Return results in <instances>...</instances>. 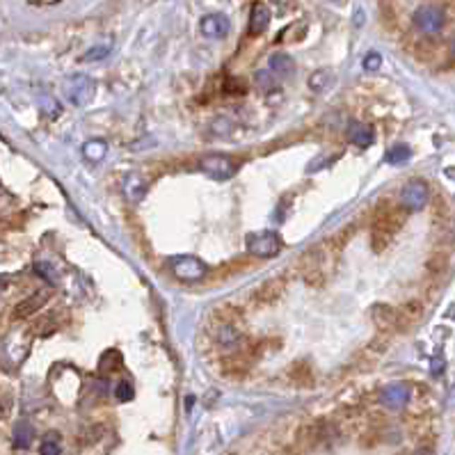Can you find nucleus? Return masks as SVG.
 Returning a JSON list of instances; mask_svg holds the SVG:
<instances>
[{
  "instance_id": "obj_1",
  "label": "nucleus",
  "mask_w": 455,
  "mask_h": 455,
  "mask_svg": "<svg viewBox=\"0 0 455 455\" xmlns=\"http://www.w3.org/2000/svg\"><path fill=\"white\" fill-rule=\"evenodd\" d=\"M403 217L405 213L403 211H377L375 217H373V226H371V248L373 252H384L387 245L392 243L394 233L403 226Z\"/></svg>"
},
{
  "instance_id": "obj_2",
  "label": "nucleus",
  "mask_w": 455,
  "mask_h": 455,
  "mask_svg": "<svg viewBox=\"0 0 455 455\" xmlns=\"http://www.w3.org/2000/svg\"><path fill=\"white\" fill-rule=\"evenodd\" d=\"M245 248L259 259H272L281 252V238L277 231H254L245 236Z\"/></svg>"
},
{
  "instance_id": "obj_3",
  "label": "nucleus",
  "mask_w": 455,
  "mask_h": 455,
  "mask_svg": "<svg viewBox=\"0 0 455 455\" xmlns=\"http://www.w3.org/2000/svg\"><path fill=\"white\" fill-rule=\"evenodd\" d=\"M64 94L73 106H80V108L90 106L94 97H97V83L85 73L71 75V78H66V83H64Z\"/></svg>"
},
{
  "instance_id": "obj_4",
  "label": "nucleus",
  "mask_w": 455,
  "mask_h": 455,
  "mask_svg": "<svg viewBox=\"0 0 455 455\" xmlns=\"http://www.w3.org/2000/svg\"><path fill=\"white\" fill-rule=\"evenodd\" d=\"M412 23L419 32L423 35H437L444 30V23H447V14L444 9L437 5H421L412 16Z\"/></svg>"
},
{
  "instance_id": "obj_5",
  "label": "nucleus",
  "mask_w": 455,
  "mask_h": 455,
  "mask_svg": "<svg viewBox=\"0 0 455 455\" xmlns=\"http://www.w3.org/2000/svg\"><path fill=\"white\" fill-rule=\"evenodd\" d=\"M371 318L375 327L382 332V334H394V332L403 329V316H401V309H396L392 305H384V302H377L371 309Z\"/></svg>"
},
{
  "instance_id": "obj_6",
  "label": "nucleus",
  "mask_w": 455,
  "mask_h": 455,
  "mask_svg": "<svg viewBox=\"0 0 455 455\" xmlns=\"http://www.w3.org/2000/svg\"><path fill=\"white\" fill-rule=\"evenodd\" d=\"M199 167L204 169L208 176L217 178V181H222V178H231L236 174V160L231 156H224V154H211V156H204L199 160Z\"/></svg>"
},
{
  "instance_id": "obj_7",
  "label": "nucleus",
  "mask_w": 455,
  "mask_h": 455,
  "mask_svg": "<svg viewBox=\"0 0 455 455\" xmlns=\"http://www.w3.org/2000/svg\"><path fill=\"white\" fill-rule=\"evenodd\" d=\"M169 268H172L174 277H178L181 281H197L208 272L206 263L197 257H176L169 263Z\"/></svg>"
},
{
  "instance_id": "obj_8",
  "label": "nucleus",
  "mask_w": 455,
  "mask_h": 455,
  "mask_svg": "<svg viewBox=\"0 0 455 455\" xmlns=\"http://www.w3.org/2000/svg\"><path fill=\"white\" fill-rule=\"evenodd\" d=\"M325 435L327 432H325V423L323 421H309L298 430L296 444H298V449L302 453H309V451H314V449L320 447V444H323Z\"/></svg>"
},
{
  "instance_id": "obj_9",
  "label": "nucleus",
  "mask_w": 455,
  "mask_h": 455,
  "mask_svg": "<svg viewBox=\"0 0 455 455\" xmlns=\"http://www.w3.org/2000/svg\"><path fill=\"white\" fill-rule=\"evenodd\" d=\"M403 206L407 211H421V208L428 204V186L423 181H410L403 186L401 190Z\"/></svg>"
},
{
  "instance_id": "obj_10",
  "label": "nucleus",
  "mask_w": 455,
  "mask_h": 455,
  "mask_svg": "<svg viewBox=\"0 0 455 455\" xmlns=\"http://www.w3.org/2000/svg\"><path fill=\"white\" fill-rule=\"evenodd\" d=\"M202 35L208 37V40H222V37L229 35L231 23L224 14H208L202 18Z\"/></svg>"
},
{
  "instance_id": "obj_11",
  "label": "nucleus",
  "mask_w": 455,
  "mask_h": 455,
  "mask_svg": "<svg viewBox=\"0 0 455 455\" xmlns=\"http://www.w3.org/2000/svg\"><path fill=\"white\" fill-rule=\"evenodd\" d=\"M281 293H284V279L272 277L259 286L257 296H254V302H257V307H272L274 302L281 298Z\"/></svg>"
},
{
  "instance_id": "obj_12",
  "label": "nucleus",
  "mask_w": 455,
  "mask_h": 455,
  "mask_svg": "<svg viewBox=\"0 0 455 455\" xmlns=\"http://www.w3.org/2000/svg\"><path fill=\"white\" fill-rule=\"evenodd\" d=\"M46 302H49V293L46 291H42V293H35V296H30L28 300H23L21 305H16V309H14V314H12V318L14 320H23V318H30L32 314H37Z\"/></svg>"
},
{
  "instance_id": "obj_13",
  "label": "nucleus",
  "mask_w": 455,
  "mask_h": 455,
  "mask_svg": "<svg viewBox=\"0 0 455 455\" xmlns=\"http://www.w3.org/2000/svg\"><path fill=\"white\" fill-rule=\"evenodd\" d=\"M380 401H382L387 407H394V410H396V407H403L407 401H410V387L401 384V382L389 384L387 389H382Z\"/></svg>"
},
{
  "instance_id": "obj_14",
  "label": "nucleus",
  "mask_w": 455,
  "mask_h": 455,
  "mask_svg": "<svg viewBox=\"0 0 455 455\" xmlns=\"http://www.w3.org/2000/svg\"><path fill=\"white\" fill-rule=\"evenodd\" d=\"M270 25V9L268 5L257 3L250 12V35H261Z\"/></svg>"
},
{
  "instance_id": "obj_15",
  "label": "nucleus",
  "mask_w": 455,
  "mask_h": 455,
  "mask_svg": "<svg viewBox=\"0 0 455 455\" xmlns=\"http://www.w3.org/2000/svg\"><path fill=\"white\" fill-rule=\"evenodd\" d=\"M348 138L353 140L357 147H368V145H373L375 133H373V128L368 126V124H362V121H350Z\"/></svg>"
},
{
  "instance_id": "obj_16",
  "label": "nucleus",
  "mask_w": 455,
  "mask_h": 455,
  "mask_svg": "<svg viewBox=\"0 0 455 455\" xmlns=\"http://www.w3.org/2000/svg\"><path fill=\"white\" fill-rule=\"evenodd\" d=\"M268 66L277 78H289V75H293V71H296V62H293V58L286 53H274Z\"/></svg>"
},
{
  "instance_id": "obj_17",
  "label": "nucleus",
  "mask_w": 455,
  "mask_h": 455,
  "mask_svg": "<svg viewBox=\"0 0 455 455\" xmlns=\"http://www.w3.org/2000/svg\"><path fill=\"white\" fill-rule=\"evenodd\" d=\"M124 193L131 202H140V199L147 195V181L138 174H131L124 183Z\"/></svg>"
},
{
  "instance_id": "obj_18",
  "label": "nucleus",
  "mask_w": 455,
  "mask_h": 455,
  "mask_svg": "<svg viewBox=\"0 0 455 455\" xmlns=\"http://www.w3.org/2000/svg\"><path fill=\"white\" fill-rule=\"evenodd\" d=\"M332 83H334V73H332V69H318L316 73L309 75V90L316 94L325 92Z\"/></svg>"
},
{
  "instance_id": "obj_19",
  "label": "nucleus",
  "mask_w": 455,
  "mask_h": 455,
  "mask_svg": "<svg viewBox=\"0 0 455 455\" xmlns=\"http://www.w3.org/2000/svg\"><path fill=\"white\" fill-rule=\"evenodd\" d=\"M410 156H412V149H410V147L396 145V147H392L389 151H387L384 160H387L389 165H403V163H407V160H410Z\"/></svg>"
},
{
  "instance_id": "obj_20",
  "label": "nucleus",
  "mask_w": 455,
  "mask_h": 455,
  "mask_svg": "<svg viewBox=\"0 0 455 455\" xmlns=\"http://www.w3.org/2000/svg\"><path fill=\"white\" fill-rule=\"evenodd\" d=\"M106 151H108V145L103 140H90L87 145L83 147V154H85V158H90V160H101L103 156H106Z\"/></svg>"
},
{
  "instance_id": "obj_21",
  "label": "nucleus",
  "mask_w": 455,
  "mask_h": 455,
  "mask_svg": "<svg viewBox=\"0 0 455 455\" xmlns=\"http://www.w3.org/2000/svg\"><path fill=\"white\" fill-rule=\"evenodd\" d=\"M401 316H403V323H416L421 316H423V305L421 302H407V305L401 309Z\"/></svg>"
},
{
  "instance_id": "obj_22",
  "label": "nucleus",
  "mask_w": 455,
  "mask_h": 455,
  "mask_svg": "<svg viewBox=\"0 0 455 455\" xmlns=\"http://www.w3.org/2000/svg\"><path fill=\"white\" fill-rule=\"evenodd\" d=\"M30 439H32V430H30V425H28V423H18V425H16V430H14V442H16V447L25 449L28 444H30Z\"/></svg>"
},
{
  "instance_id": "obj_23",
  "label": "nucleus",
  "mask_w": 455,
  "mask_h": 455,
  "mask_svg": "<svg viewBox=\"0 0 455 455\" xmlns=\"http://www.w3.org/2000/svg\"><path fill=\"white\" fill-rule=\"evenodd\" d=\"M382 66V58L377 53H368L364 58V69L366 71H377Z\"/></svg>"
},
{
  "instance_id": "obj_24",
  "label": "nucleus",
  "mask_w": 455,
  "mask_h": 455,
  "mask_svg": "<svg viewBox=\"0 0 455 455\" xmlns=\"http://www.w3.org/2000/svg\"><path fill=\"white\" fill-rule=\"evenodd\" d=\"M108 53H110L108 46H97V49H92V51L85 53L83 60H101V58H106Z\"/></svg>"
},
{
  "instance_id": "obj_25",
  "label": "nucleus",
  "mask_w": 455,
  "mask_h": 455,
  "mask_svg": "<svg viewBox=\"0 0 455 455\" xmlns=\"http://www.w3.org/2000/svg\"><path fill=\"white\" fill-rule=\"evenodd\" d=\"M42 455H60V444L53 439H46L42 444Z\"/></svg>"
},
{
  "instance_id": "obj_26",
  "label": "nucleus",
  "mask_w": 455,
  "mask_h": 455,
  "mask_svg": "<svg viewBox=\"0 0 455 455\" xmlns=\"http://www.w3.org/2000/svg\"><path fill=\"white\" fill-rule=\"evenodd\" d=\"M131 396H133L131 384H128V382H119V384H117V398H119V401H128Z\"/></svg>"
},
{
  "instance_id": "obj_27",
  "label": "nucleus",
  "mask_w": 455,
  "mask_h": 455,
  "mask_svg": "<svg viewBox=\"0 0 455 455\" xmlns=\"http://www.w3.org/2000/svg\"><path fill=\"white\" fill-rule=\"evenodd\" d=\"M439 368H444V362L439 364V359H435V364H432V371H435V373H437V371H439Z\"/></svg>"
},
{
  "instance_id": "obj_28",
  "label": "nucleus",
  "mask_w": 455,
  "mask_h": 455,
  "mask_svg": "<svg viewBox=\"0 0 455 455\" xmlns=\"http://www.w3.org/2000/svg\"><path fill=\"white\" fill-rule=\"evenodd\" d=\"M414 455H435V453H432L430 449H419V451H416Z\"/></svg>"
},
{
  "instance_id": "obj_29",
  "label": "nucleus",
  "mask_w": 455,
  "mask_h": 455,
  "mask_svg": "<svg viewBox=\"0 0 455 455\" xmlns=\"http://www.w3.org/2000/svg\"><path fill=\"white\" fill-rule=\"evenodd\" d=\"M0 416H3V407H0Z\"/></svg>"
}]
</instances>
